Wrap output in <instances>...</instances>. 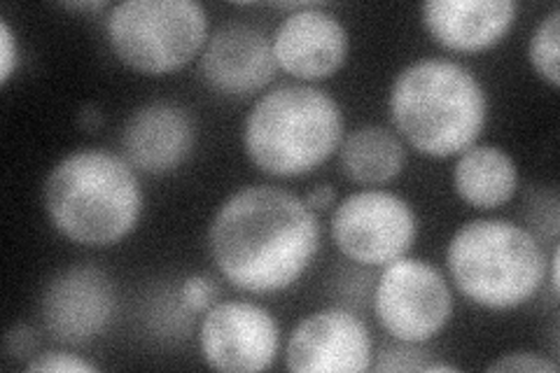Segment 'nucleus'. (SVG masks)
<instances>
[{
    "mask_svg": "<svg viewBox=\"0 0 560 373\" xmlns=\"http://www.w3.org/2000/svg\"><path fill=\"white\" fill-rule=\"evenodd\" d=\"M218 273L245 294H278L300 282L323 245L318 212L276 185H248L226 197L208 224Z\"/></svg>",
    "mask_w": 560,
    "mask_h": 373,
    "instance_id": "f257e3e1",
    "label": "nucleus"
},
{
    "mask_svg": "<svg viewBox=\"0 0 560 373\" xmlns=\"http://www.w3.org/2000/svg\"><path fill=\"white\" fill-rule=\"evenodd\" d=\"M43 206L49 224L66 241L103 250L133 234L143 218L145 194L138 171L125 156L84 148L51 166Z\"/></svg>",
    "mask_w": 560,
    "mask_h": 373,
    "instance_id": "f03ea898",
    "label": "nucleus"
},
{
    "mask_svg": "<svg viewBox=\"0 0 560 373\" xmlns=\"http://www.w3.org/2000/svg\"><path fill=\"white\" fill-rule=\"evenodd\" d=\"M395 133L430 159L477 145L488 121V92L471 70L451 59H418L397 73L388 94Z\"/></svg>",
    "mask_w": 560,
    "mask_h": 373,
    "instance_id": "7ed1b4c3",
    "label": "nucleus"
},
{
    "mask_svg": "<svg viewBox=\"0 0 560 373\" xmlns=\"http://www.w3.org/2000/svg\"><path fill=\"white\" fill-rule=\"evenodd\" d=\"M346 136V117L325 89L285 82L257 96L243 121V150L265 175L292 180L327 164Z\"/></svg>",
    "mask_w": 560,
    "mask_h": 373,
    "instance_id": "20e7f679",
    "label": "nucleus"
},
{
    "mask_svg": "<svg viewBox=\"0 0 560 373\" xmlns=\"http://www.w3.org/2000/svg\"><path fill=\"white\" fill-rule=\"evenodd\" d=\"M545 245L516 222L479 218L465 222L446 245V269L469 304L514 311L530 304L545 285Z\"/></svg>",
    "mask_w": 560,
    "mask_h": 373,
    "instance_id": "39448f33",
    "label": "nucleus"
},
{
    "mask_svg": "<svg viewBox=\"0 0 560 373\" xmlns=\"http://www.w3.org/2000/svg\"><path fill=\"white\" fill-rule=\"evenodd\" d=\"M210 38L197 0H125L105 16V40L117 61L143 75L178 73L197 61Z\"/></svg>",
    "mask_w": 560,
    "mask_h": 373,
    "instance_id": "423d86ee",
    "label": "nucleus"
},
{
    "mask_svg": "<svg viewBox=\"0 0 560 373\" xmlns=\"http://www.w3.org/2000/svg\"><path fill=\"white\" fill-rule=\"evenodd\" d=\"M453 308V290L434 264L407 255L381 269L374 315L393 341L430 343L451 323Z\"/></svg>",
    "mask_w": 560,
    "mask_h": 373,
    "instance_id": "0eeeda50",
    "label": "nucleus"
},
{
    "mask_svg": "<svg viewBox=\"0 0 560 373\" xmlns=\"http://www.w3.org/2000/svg\"><path fill=\"white\" fill-rule=\"evenodd\" d=\"M329 236L348 261L383 269L411 253L418 238V215L399 194L370 187L348 194L331 208Z\"/></svg>",
    "mask_w": 560,
    "mask_h": 373,
    "instance_id": "6e6552de",
    "label": "nucleus"
},
{
    "mask_svg": "<svg viewBox=\"0 0 560 373\" xmlns=\"http://www.w3.org/2000/svg\"><path fill=\"white\" fill-rule=\"evenodd\" d=\"M199 350L203 362L215 371H267L278 360L280 327L261 304L224 299L201 315Z\"/></svg>",
    "mask_w": 560,
    "mask_h": 373,
    "instance_id": "1a4fd4ad",
    "label": "nucleus"
},
{
    "mask_svg": "<svg viewBox=\"0 0 560 373\" xmlns=\"http://www.w3.org/2000/svg\"><path fill=\"white\" fill-rule=\"evenodd\" d=\"M47 334L66 348L90 346L117 317V290L98 266H68L47 280L40 296Z\"/></svg>",
    "mask_w": 560,
    "mask_h": 373,
    "instance_id": "9d476101",
    "label": "nucleus"
},
{
    "mask_svg": "<svg viewBox=\"0 0 560 373\" xmlns=\"http://www.w3.org/2000/svg\"><path fill=\"white\" fill-rule=\"evenodd\" d=\"M271 35L257 24L232 20L215 31L197 59V75L210 92L232 98H257L276 80Z\"/></svg>",
    "mask_w": 560,
    "mask_h": 373,
    "instance_id": "9b49d317",
    "label": "nucleus"
},
{
    "mask_svg": "<svg viewBox=\"0 0 560 373\" xmlns=\"http://www.w3.org/2000/svg\"><path fill=\"white\" fill-rule=\"evenodd\" d=\"M372 362V331L348 308L308 313L285 343V369L292 373H362Z\"/></svg>",
    "mask_w": 560,
    "mask_h": 373,
    "instance_id": "f8f14e48",
    "label": "nucleus"
},
{
    "mask_svg": "<svg viewBox=\"0 0 560 373\" xmlns=\"http://www.w3.org/2000/svg\"><path fill=\"white\" fill-rule=\"evenodd\" d=\"M278 70L302 84L335 78L350 55V33L337 14L323 5L304 3L288 12L271 33Z\"/></svg>",
    "mask_w": 560,
    "mask_h": 373,
    "instance_id": "ddd939ff",
    "label": "nucleus"
},
{
    "mask_svg": "<svg viewBox=\"0 0 560 373\" xmlns=\"http://www.w3.org/2000/svg\"><path fill=\"white\" fill-rule=\"evenodd\" d=\"M197 148V119L175 101L138 105L119 133V154L143 175L166 177L178 171Z\"/></svg>",
    "mask_w": 560,
    "mask_h": 373,
    "instance_id": "4468645a",
    "label": "nucleus"
},
{
    "mask_svg": "<svg viewBox=\"0 0 560 373\" xmlns=\"http://www.w3.org/2000/svg\"><path fill=\"white\" fill-rule=\"evenodd\" d=\"M514 0H428L420 5L425 33L453 55H479L500 45L516 24Z\"/></svg>",
    "mask_w": 560,
    "mask_h": 373,
    "instance_id": "2eb2a0df",
    "label": "nucleus"
},
{
    "mask_svg": "<svg viewBox=\"0 0 560 373\" xmlns=\"http://www.w3.org/2000/svg\"><path fill=\"white\" fill-rule=\"evenodd\" d=\"M518 166L500 145H471L455 156L453 189L458 199L475 210H498L518 191Z\"/></svg>",
    "mask_w": 560,
    "mask_h": 373,
    "instance_id": "dca6fc26",
    "label": "nucleus"
},
{
    "mask_svg": "<svg viewBox=\"0 0 560 373\" xmlns=\"http://www.w3.org/2000/svg\"><path fill=\"white\" fill-rule=\"evenodd\" d=\"M337 154L343 175L362 187L388 185L407 166L405 140L381 124H360L346 133Z\"/></svg>",
    "mask_w": 560,
    "mask_h": 373,
    "instance_id": "f3484780",
    "label": "nucleus"
},
{
    "mask_svg": "<svg viewBox=\"0 0 560 373\" xmlns=\"http://www.w3.org/2000/svg\"><path fill=\"white\" fill-rule=\"evenodd\" d=\"M558 38H560V10L551 8V12L541 16L537 26L533 28L530 43H528V61L533 70L551 89L560 86Z\"/></svg>",
    "mask_w": 560,
    "mask_h": 373,
    "instance_id": "a211bd4d",
    "label": "nucleus"
},
{
    "mask_svg": "<svg viewBox=\"0 0 560 373\" xmlns=\"http://www.w3.org/2000/svg\"><path fill=\"white\" fill-rule=\"evenodd\" d=\"M430 352L423 350V346L416 343H401L393 341L378 350L376 362H372L374 371H423V366L430 362Z\"/></svg>",
    "mask_w": 560,
    "mask_h": 373,
    "instance_id": "6ab92c4d",
    "label": "nucleus"
},
{
    "mask_svg": "<svg viewBox=\"0 0 560 373\" xmlns=\"http://www.w3.org/2000/svg\"><path fill=\"white\" fill-rule=\"evenodd\" d=\"M180 306L191 313V315H203L208 308H213L220 299V288L218 282L206 276V273H195L187 276L183 280V285L178 290Z\"/></svg>",
    "mask_w": 560,
    "mask_h": 373,
    "instance_id": "aec40b11",
    "label": "nucleus"
},
{
    "mask_svg": "<svg viewBox=\"0 0 560 373\" xmlns=\"http://www.w3.org/2000/svg\"><path fill=\"white\" fill-rule=\"evenodd\" d=\"M31 373H94L98 366L73 350H45L26 364Z\"/></svg>",
    "mask_w": 560,
    "mask_h": 373,
    "instance_id": "412c9836",
    "label": "nucleus"
},
{
    "mask_svg": "<svg viewBox=\"0 0 560 373\" xmlns=\"http://www.w3.org/2000/svg\"><path fill=\"white\" fill-rule=\"evenodd\" d=\"M488 371L493 373H558V362L547 360L545 354H537L530 350H518V352H506L500 360L488 366Z\"/></svg>",
    "mask_w": 560,
    "mask_h": 373,
    "instance_id": "4be33fe9",
    "label": "nucleus"
},
{
    "mask_svg": "<svg viewBox=\"0 0 560 373\" xmlns=\"http://www.w3.org/2000/svg\"><path fill=\"white\" fill-rule=\"evenodd\" d=\"M20 40L12 26L0 20V84H8L20 68Z\"/></svg>",
    "mask_w": 560,
    "mask_h": 373,
    "instance_id": "5701e85b",
    "label": "nucleus"
},
{
    "mask_svg": "<svg viewBox=\"0 0 560 373\" xmlns=\"http://www.w3.org/2000/svg\"><path fill=\"white\" fill-rule=\"evenodd\" d=\"M8 352L10 354H20V358H35V339H33V331L24 325L14 327L8 334Z\"/></svg>",
    "mask_w": 560,
    "mask_h": 373,
    "instance_id": "b1692460",
    "label": "nucleus"
},
{
    "mask_svg": "<svg viewBox=\"0 0 560 373\" xmlns=\"http://www.w3.org/2000/svg\"><path fill=\"white\" fill-rule=\"evenodd\" d=\"M304 203L315 210V212H323V210H331L337 206V189L331 185H318L313 187L308 194H304Z\"/></svg>",
    "mask_w": 560,
    "mask_h": 373,
    "instance_id": "393cba45",
    "label": "nucleus"
},
{
    "mask_svg": "<svg viewBox=\"0 0 560 373\" xmlns=\"http://www.w3.org/2000/svg\"><path fill=\"white\" fill-rule=\"evenodd\" d=\"M558 261H560V250L558 245L553 243V250H551V257H549V264H547V278L549 280V288H551V299L558 301V290H560V282H558Z\"/></svg>",
    "mask_w": 560,
    "mask_h": 373,
    "instance_id": "a878e982",
    "label": "nucleus"
},
{
    "mask_svg": "<svg viewBox=\"0 0 560 373\" xmlns=\"http://www.w3.org/2000/svg\"><path fill=\"white\" fill-rule=\"evenodd\" d=\"M61 8H66V10H70V12H101V10H110L113 5H108L105 3V0H86V3H63Z\"/></svg>",
    "mask_w": 560,
    "mask_h": 373,
    "instance_id": "bb28decb",
    "label": "nucleus"
},
{
    "mask_svg": "<svg viewBox=\"0 0 560 373\" xmlns=\"http://www.w3.org/2000/svg\"><path fill=\"white\" fill-rule=\"evenodd\" d=\"M434 371H460V369L455 366V364H448V362H434V360H430L420 373H434Z\"/></svg>",
    "mask_w": 560,
    "mask_h": 373,
    "instance_id": "cd10ccee",
    "label": "nucleus"
}]
</instances>
